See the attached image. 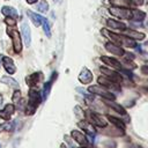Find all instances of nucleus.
Listing matches in <instances>:
<instances>
[{"label": "nucleus", "mask_w": 148, "mask_h": 148, "mask_svg": "<svg viewBox=\"0 0 148 148\" xmlns=\"http://www.w3.org/2000/svg\"><path fill=\"white\" fill-rule=\"evenodd\" d=\"M42 94L36 88H30L28 91V103L24 105L23 112L25 116H34L38 105L42 103Z\"/></svg>", "instance_id": "obj_1"}, {"label": "nucleus", "mask_w": 148, "mask_h": 148, "mask_svg": "<svg viewBox=\"0 0 148 148\" xmlns=\"http://www.w3.org/2000/svg\"><path fill=\"white\" fill-rule=\"evenodd\" d=\"M101 32L105 36V37H108L110 40H111V43H113V44H116V45H119V46H126V47H136V43H135V40L134 39H132V38H130V37H127V36H125V35H120V34H114V32H111L110 30H108V29H102L101 30Z\"/></svg>", "instance_id": "obj_2"}, {"label": "nucleus", "mask_w": 148, "mask_h": 148, "mask_svg": "<svg viewBox=\"0 0 148 148\" xmlns=\"http://www.w3.org/2000/svg\"><path fill=\"white\" fill-rule=\"evenodd\" d=\"M6 32L12 39V46H13L14 53H16V54L21 53L22 49H23V42H22V37H21V34L18 32V30L15 27H7Z\"/></svg>", "instance_id": "obj_3"}, {"label": "nucleus", "mask_w": 148, "mask_h": 148, "mask_svg": "<svg viewBox=\"0 0 148 148\" xmlns=\"http://www.w3.org/2000/svg\"><path fill=\"white\" fill-rule=\"evenodd\" d=\"M88 91L92 95H98L101 97H103L106 101H116V95L109 90H106L104 87L101 86H90L88 88Z\"/></svg>", "instance_id": "obj_4"}, {"label": "nucleus", "mask_w": 148, "mask_h": 148, "mask_svg": "<svg viewBox=\"0 0 148 148\" xmlns=\"http://www.w3.org/2000/svg\"><path fill=\"white\" fill-rule=\"evenodd\" d=\"M84 114H86L88 121H89L91 125H95V126L101 127V128H103V127H105V126L108 125V123L105 121V119H104L99 113H97V112H95V111L87 110V111L84 112Z\"/></svg>", "instance_id": "obj_5"}, {"label": "nucleus", "mask_w": 148, "mask_h": 148, "mask_svg": "<svg viewBox=\"0 0 148 148\" xmlns=\"http://www.w3.org/2000/svg\"><path fill=\"white\" fill-rule=\"evenodd\" d=\"M109 12L111 15H113L117 18L120 20H132V10L131 8H125V7H110Z\"/></svg>", "instance_id": "obj_6"}, {"label": "nucleus", "mask_w": 148, "mask_h": 148, "mask_svg": "<svg viewBox=\"0 0 148 148\" xmlns=\"http://www.w3.org/2000/svg\"><path fill=\"white\" fill-rule=\"evenodd\" d=\"M99 71H101V73L104 75V76H106L108 79H110L111 81H113V82H116V83H120L121 81H123V75L119 73V72H117V71H114V69H111V68H109V67H105V66H102L101 68H99Z\"/></svg>", "instance_id": "obj_7"}, {"label": "nucleus", "mask_w": 148, "mask_h": 148, "mask_svg": "<svg viewBox=\"0 0 148 148\" xmlns=\"http://www.w3.org/2000/svg\"><path fill=\"white\" fill-rule=\"evenodd\" d=\"M43 79H44V75L42 72H35L25 77V83L30 88H36L38 86V83L43 81Z\"/></svg>", "instance_id": "obj_8"}, {"label": "nucleus", "mask_w": 148, "mask_h": 148, "mask_svg": "<svg viewBox=\"0 0 148 148\" xmlns=\"http://www.w3.org/2000/svg\"><path fill=\"white\" fill-rule=\"evenodd\" d=\"M71 135H72L73 140H74L75 142H77L80 146H83V147H88V146H89V140H88L86 133H82V132H80V131L74 130V131L71 132Z\"/></svg>", "instance_id": "obj_9"}, {"label": "nucleus", "mask_w": 148, "mask_h": 148, "mask_svg": "<svg viewBox=\"0 0 148 148\" xmlns=\"http://www.w3.org/2000/svg\"><path fill=\"white\" fill-rule=\"evenodd\" d=\"M15 111H16V108H15L14 104H12V103L6 104L0 110V119H2V120H9L12 118V116L14 114Z\"/></svg>", "instance_id": "obj_10"}, {"label": "nucleus", "mask_w": 148, "mask_h": 148, "mask_svg": "<svg viewBox=\"0 0 148 148\" xmlns=\"http://www.w3.org/2000/svg\"><path fill=\"white\" fill-rule=\"evenodd\" d=\"M1 64H2V66H3V68H5V71L9 74V75H12V74H14L15 72H16V66H15V64H14V60L10 58V57H8V56H2V59H1Z\"/></svg>", "instance_id": "obj_11"}, {"label": "nucleus", "mask_w": 148, "mask_h": 148, "mask_svg": "<svg viewBox=\"0 0 148 148\" xmlns=\"http://www.w3.org/2000/svg\"><path fill=\"white\" fill-rule=\"evenodd\" d=\"M97 81H98V84H101L102 87H104V88H109V89H113V90H117V91H120V86H119V83H116V82H113V81H111L110 79H108L106 76H99L98 79H97Z\"/></svg>", "instance_id": "obj_12"}, {"label": "nucleus", "mask_w": 148, "mask_h": 148, "mask_svg": "<svg viewBox=\"0 0 148 148\" xmlns=\"http://www.w3.org/2000/svg\"><path fill=\"white\" fill-rule=\"evenodd\" d=\"M21 31H22L21 34H22V37H23L24 45H25L27 47H29L30 44H31V31H30V27H29V24H28L25 21L22 22Z\"/></svg>", "instance_id": "obj_13"}, {"label": "nucleus", "mask_w": 148, "mask_h": 148, "mask_svg": "<svg viewBox=\"0 0 148 148\" xmlns=\"http://www.w3.org/2000/svg\"><path fill=\"white\" fill-rule=\"evenodd\" d=\"M94 76H92V73L90 72V69H88L87 67H83L79 74V81L82 83V84H89L91 83Z\"/></svg>", "instance_id": "obj_14"}, {"label": "nucleus", "mask_w": 148, "mask_h": 148, "mask_svg": "<svg viewBox=\"0 0 148 148\" xmlns=\"http://www.w3.org/2000/svg\"><path fill=\"white\" fill-rule=\"evenodd\" d=\"M104 47L106 49V51L111 52V53L114 54V56H118V57H123V56H125V51H124V49H123L121 46H119V45H116V44L111 43V42H106L105 45H104Z\"/></svg>", "instance_id": "obj_15"}, {"label": "nucleus", "mask_w": 148, "mask_h": 148, "mask_svg": "<svg viewBox=\"0 0 148 148\" xmlns=\"http://www.w3.org/2000/svg\"><path fill=\"white\" fill-rule=\"evenodd\" d=\"M101 60L108 66V67H111V68H116V69H120L123 68V65L119 60L114 59V58H111V57H108V56H102L101 57Z\"/></svg>", "instance_id": "obj_16"}, {"label": "nucleus", "mask_w": 148, "mask_h": 148, "mask_svg": "<svg viewBox=\"0 0 148 148\" xmlns=\"http://www.w3.org/2000/svg\"><path fill=\"white\" fill-rule=\"evenodd\" d=\"M102 132L105 134V135H112V136H121V135H124V133H125V131L124 130H120V128H118V127H116V126H109V125H106L105 127H103L102 128Z\"/></svg>", "instance_id": "obj_17"}, {"label": "nucleus", "mask_w": 148, "mask_h": 148, "mask_svg": "<svg viewBox=\"0 0 148 148\" xmlns=\"http://www.w3.org/2000/svg\"><path fill=\"white\" fill-rule=\"evenodd\" d=\"M123 35H125V36H127V37H130V38H132L134 40H142V39L146 38V35L143 32H139L136 30L127 29V28L125 30H123Z\"/></svg>", "instance_id": "obj_18"}, {"label": "nucleus", "mask_w": 148, "mask_h": 148, "mask_svg": "<svg viewBox=\"0 0 148 148\" xmlns=\"http://www.w3.org/2000/svg\"><path fill=\"white\" fill-rule=\"evenodd\" d=\"M56 77H57V73H53V75L51 76V80L44 83L43 89H42V92H40V94H42V99H43V101H45V99L47 98V96H49V94H50V91H51L52 83H53V81H54Z\"/></svg>", "instance_id": "obj_19"}, {"label": "nucleus", "mask_w": 148, "mask_h": 148, "mask_svg": "<svg viewBox=\"0 0 148 148\" xmlns=\"http://www.w3.org/2000/svg\"><path fill=\"white\" fill-rule=\"evenodd\" d=\"M1 14L5 16V17H13L15 20L18 18V12L14 8V7H10V6H3L1 8Z\"/></svg>", "instance_id": "obj_20"}, {"label": "nucleus", "mask_w": 148, "mask_h": 148, "mask_svg": "<svg viewBox=\"0 0 148 148\" xmlns=\"http://www.w3.org/2000/svg\"><path fill=\"white\" fill-rule=\"evenodd\" d=\"M27 15H28V17L31 20V22L34 23L35 27L42 25V23H43V21H44V18H45V17H43L42 15L34 13L32 10H27Z\"/></svg>", "instance_id": "obj_21"}, {"label": "nucleus", "mask_w": 148, "mask_h": 148, "mask_svg": "<svg viewBox=\"0 0 148 148\" xmlns=\"http://www.w3.org/2000/svg\"><path fill=\"white\" fill-rule=\"evenodd\" d=\"M0 81L3 83V84H6V86H8L9 88H12V89H18L20 88V84H18V82L14 79V77H12V76H7V75H3L1 79H0Z\"/></svg>", "instance_id": "obj_22"}, {"label": "nucleus", "mask_w": 148, "mask_h": 148, "mask_svg": "<svg viewBox=\"0 0 148 148\" xmlns=\"http://www.w3.org/2000/svg\"><path fill=\"white\" fill-rule=\"evenodd\" d=\"M106 25L109 28H111V29H116V30H120V31H123V30H125L127 28L125 23H123L120 21H117V20H113V18L106 20Z\"/></svg>", "instance_id": "obj_23"}, {"label": "nucleus", "mask_w": 148, "mask_h": 148, "mask_svg": "<svg viewBox=\"0 0 148 148\" xmlns=\"http://www.w3.org/2000/svg\"><path fill=\"white\" fill-rule=\"evenodd\" d=\"M79 126L83 130V133L86 134H90V135H95V128L94 126L89 123V121H84V120H80L79 121Z\"/></svg>", "instance_id": "obj_24"}, {"label": "nucleus", "mask_w": 148, "mask_h": 148, "mask_svg": "<svg viewBox=\"0 0 148 148\" xmlns=\"http://www.w3.org/2000/svg\"><path fill=\"white\" fill-rule=\"evenodd\" d=\"M109 2L113 7H125V8H131L134 6L132 0H109Z\"/></svg>", "instance_id": "obj_25"}, {"label": "nucleus", "mask_w": 148, "mask_h": 148, "mask_svg": "<svg viewBox=\"0 0 148 148\" xmlns=\"http://www.w3.org/2000/svg\"><path fill=\"white\" fill-rule=\"evenodd\" d=\"M132 10V21H136V22H141L146 18V14L142 10H139L136 8L131 9Z\"/></svg>", "instance_id": "obj_26"}, {"label": "nucleus", "mask_w": 148, "mask_h": 148, "mask_svg": "<svg viewBox=\"0 0 148 148\" xmlns=\"http://www.w3.org/2000/svg\"><path fill=\"white\" fill-rule=\"evenodd\" d=\"M15 130V121L5 120V123L0 124V132H14Z\"/></svg>", "instance_id": "obj_27"}, {"label": "nucleus", "mask_w": 148, "mask_h": 148, "mask_svg": "<svg viewBox=\"0 0 148 148\" xmlns=\"http://www.w3.org/2000/svg\"><path fill=\"white\" fill-rule=\"evenodd\" d=\"M106 119L111 123V125H113V126H116V127H118V128L125 131V127H126V126H125L124 121L120 120L119 118H116V117H112V116H106Z\"/></svg>", "instance_id": "obj_28"}, {"label": "nucleus", "mask_w": 148, "mask_h": 148, "mask_svg": "<svg viewBox=\"0 0 148 148\" xmlns=\"http://www.w3.org/2000/svg\"><path fill=\"white\" fill-rule=\"evenodd\" d=\"M105 103H106L110 108H112L114 111H117L118 113H120V114H123V116H127V114H126V110H125L121 105L116 104V103H114V101H105Z\"/></svg>", "instance_id": "obj_29"}, {"label": "nucleus", "mask_w": 148, "mask_h": 148, "mask_svg": "<svg viewBox=\"0 0 148 148\" xmlns=\"http://www.w3.org/2000/svg\"><path fill=\"white\" fill-rule=\"evenodd\" d=\"M36 9L38 12L43 13V14L46 13L49 10V3H47V1L46 0H38L36 2Z\"/></svg>", "instance_id": "obj_30"}, {"label": "nucleus", "mask_w": 148, "mask_h": 148, "mask_svg": "<svg viewBox=\"0 0 148 148\" xmlns=\"http://www.w3.org/2000/svg\"><path fill=\"white\" fill-rule=\"evenodd\" d=\"M21 99H22V92H21V90L20 89H15L14 92H13V95H12V101H13L14 105H16Z\"/></svg>", "instance_id": "obj_31"}, {"label": "nucleus", "mask_w": 148, "mask_h": 148, "mask_svg": "<svg viewBox=\"0 0 148 148\" xmlns=\"http://www.w3.org/2000/svg\"><path fill=\"white\" fill-rule=\"evenodd\" d=\"M42 25H43V30H44L46 37L50 38V37H51V27H50V22H49V20H47V18H44Z\"/></svg>", "instance_id": "obj_32"}, {"label": "nucleus", "mask_w": 148, "mask_h": 148, "mask_svg": "<svg viewBox=\"0 0 148 148\" xmlns=\"http://www.w3.org/2000/svg\"><path fill=\"white\" fill-rule=\"evenodd\" d=\"M16 22H17V20H15L13 17H5V23L7 24V27H15Z\"/></svg>", "instance_id": "obj_33"}, {"label": "nucleus", "mask_w": 148, "mask_h": 148, "mask_svg": "<svg viewBox=\"0 0 148 148\" xmlns=\"http://www.w3.org/2000/svg\"><path fill=\"white\" fill-rule=\"evenodd\" d=\"M124 64H125V65H126V67H127V68H130V69H131V68H135V67H136V65H135L134 62H132V60H130V59H125V60H124Z\"/></svg>", "instance_id": "obj_34"}, {"label": "nucleus", "mask_w": 148, "mask_h": 148, "mask_svg": "<svg viewBox=\"0 0 148 148\" xmlns=\"http://www.w3.org/2000/svg\"><path fill=\"white\" fill-rule=\"evenodd\" d=\"M74 111H75V113H76V114H79L77 117H80V116H81V118H82V119H84V112L80 109V106H75Z\"/></svg>", "instance_id": "obj_35"}, {"label": "nucleus", "mask_w": 148, "mask_h": 148, "mask_svg": "<svg viewBox=\"0 0 148 148\" xmlns=\"http://www.w3.org/2000/svg\"><path fill=\"white\" fill-rule=\"evenodd\" d=\"M140 71H141V73H142L143 75H147V76H148V65H143V66H141Z\"/></svg>", "instance_id": "obj_36"}, {"label": "nucleus", "mask_w": 148, "mask_h": 148, "mask_svg": "<svg viewBox=\"0 0 148 148\" xmlns=\"http://www.w3.org/2000/svg\"><path fill=\"white\" fill-rule=\"evenodd\" d=\"M27 1V3H29V5H35L38 0H25Z\"/></svg>", "instance_id": "obj_37"}, {"label": "nucleus", "mask_w": 148, "mask_h": 148, "mask_svg": "<svg viewBox=\"0 0 148 148\" xmlns=\"http://www.w3.org/2000/svg\"><path fill=\"white\" fill-rule=\"evenodd\" d=\"M2 103H3V96L0 94V108L2 106Z\"/></svg>", "instance_id": "obj_38"}, {"label": "nucleus", "mask_w": 148, "mask_h": 148, "mask_svg": "<svg viewBox=\"0 0 148 148\" xmlns=\"http://www.w3.org/2000/svg\"><path fill=\"white\" fill-rule=\"evenodd\" d=\"M143 27H145V28H146V29H148V22H146V23H145V25H143Z\"/></svg>", "instance_id": "obj_39"}, {"label": "nucleus", "mask_w": 148, "mask_h": 148, "mask_svg": "<svg viewBox=\"0 0 148 148\" xmlns=\"http://www.w3.org/2000/svg\"><path fill=\"white\" fill-rule=\"evenodd\" d=\"M145 45H146V46L148 47V42H146V43H145Z\"/></svg>", "instance_id": "obj_40"}, {"label": "nucleus", "mask_w": 148, "mask_h": 148, "mask_svg": "<svg viewBox=\"0 0 148 148\" xmlns=\"http://www.w3.org/2000/svg\"><path fill=\"white\" fill-rule=\"evenodd\" d=\"M1 59H2V56H0V62H1Z\"/></svg>", "instance_id": "obj_41"}, {"label": "nucleus", "mask_w": 148, "mask_h": 148, "mask_svg": "<svg viewBox=\"0 0 148 148\" xmlns=\"http://www.w3.org/2000/svg\"><path fill=\"white\" fill-rule=\"evenodd\" d=\"M145 90H146V91H148V87H147V88H145Z\"/></svg>", "instance_id": "obj_42"}, {"label": "nucleus", "mask_w": 148, "mask_h": 148, "mask_svg": "<svg viewBox=\"0 0 148 148\" xmlns=\"http://www.w3.org/2000/svg\"><path fill=\"white\" fill-rule=\"evenodd\" d=\"M3 1H9V0H3Z\"/></svg>", "instance_id": "obj_43"}, {"label": "nucleus", "mask_w": 148, "mask_h": 148, "mask_svg": "<svg viewBox=\"0 0 148 148\" xmlns=\"http://www.w3.org/2000/svg\"><path fill=\"white\" fill-rule=\"evenodd\" d=\"M0 148H1V146H0Z\"/></svg>", "instance_id": "obj_44"}]
</instances>
